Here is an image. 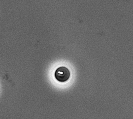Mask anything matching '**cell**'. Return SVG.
I'll list each match as a JSON object with an SVG mask.
<instances>
[{
  "label": "cell",
  "mask_w": 133,
  "mask_h": 119,
  "mask_svg": "<svg viewBox=\"0 0 133 119\" xmlns=\"http://www.w3.org/2000/svg\"><path fill=\"white\" fill-rule=\"evenodd\" d=\"M70 76L69 70L65 67H60L58 68L55 72V77L56 79L61 83L67 81Z\"/></svg>",
  "instance_id": "obj_1"
}]
</instances>
